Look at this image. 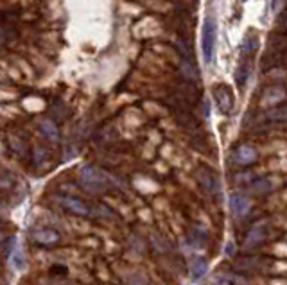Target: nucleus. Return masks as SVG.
<instances>
[{
  "label": "nucleus",
  "instance_id": "nucleus-1",
  "mask_svg": "<svg viewBox=\"0 0 287 285\" xmlns=\"http://www.w3.org/2000/svg\"><path fill=\"white\" fill-rule=\"evenodd\" d=\"M216 40H217V25L216 18L212 14L205 18L203 22V31H201V50H203V60L206 65L214 61V54H216Z\"/></svg>",
  "mask_w": 287,
  "mask_h": 285
},
{
  "label": "nucleus",
  "instance_id": "nucleus-2",
  "mask_svg": "<svg viewBox=\"0 0 287 285\" xmlns=\"http://www.w3.org/2000/svg\"><path fill=\"white\" fill-rule=\"evenodd\" d=\"M79 183L86 190H92V192H101V190L108 187V180L103 174V170H99L93 165L81 167V170H79Z\"/></svg>",
  "mask_w": 287,
  "mask_h": 285
},
{
  "label": "nucleus",
  "instance_id": "nucleus-3",
  "mask_svg": "<svg viewBox=\"0 0 287 285\" xmlns=\"http://www.w3.org/2000/svg\"><path fill=\"white\" fill-rule=\"evenodd\" d=\"M196 178H198L199 185H201V188L205 190L206 194H210V196L219 194L221 181H219V176H217L212 169H208V167H201V169H198V173H196Z\"/></svg>",
  "mask_w": 287,
  "mask_h": 285
},
{
  "label": "nucleus",
  "instance_id": "nucleus-4",
  "mask_svg": "<svg viewBox=\"0 0 287 285\" xmlns=\"http://www.w3.org/2000/svg\"><path fill=\"white\" fill-rule=\"evenodd\" d=\"M214 101H216V106L219 108L221 113L228 115V113L234 109V95H232L230 88L224 85H217L214 86Z\"/></svg>",
  "mask_w": 287,
  "mask_h": 285
},
{
  "label": "nucleus",
  "instance_id": "nucleus-5",
  "mask_svg": "<svg viewBox=\"0 0 287 285\" xmlns=\"http://www.w3.org/2000/svg\"><path fill=\"white\" fill-rule=\"evenodd\" d=\"M58 203H60V206H63L65 210H68L70 214H74V215H81V217H86V215L92 214V210H90L88 204L83 203V201L78 199V197L58 196Z\"/></svg>",
  "mask_w": 287,
  "mask_h": 285
},
{
  "label": "nucleus",
  "instance_id": "nucleus-6",
  "mask_svg": "<svg viewBox=\"0 0 287 285\" xmlns=\"http://www.w3.org/2000/svg\"><path fill=\"white\" fill-rule=\"evenodd\" d=\"M266 237H267V230H266V224H264V222H259V224L252 226L248 235H246V239H244L246 250H253V248H257L259 244H262L264 240H266Z\"/></svg>",
  "mask_w": 287,
  "mask_h": 285
},
{
  "label": "nucleus",
  "instance_id": "nucleus-7",
  "mask_svg": "<svg viewBox=\"0 0 287 285\" xmlns=\"http://www.w3.org/2000/svg\"><path fill=\"white\" fill-rule=\"evenodd\" d=\"M32 240L40 246H52L60 242V233L52 228H38L32 232Z\"/></svg>",
  "mask_w": 287,
  "mask_h": 285
},
{
  "label": "nucleus",
  "instance_id": "nucleus-8",
  "mask_svg": "<svg viewBox=\"0 0 287 285\" xmlns=\"http://www.w3.org/2000/svg\"><path fill=\"white\" fill-rule=\"evenodd\" d=\"M230 210L235 217H244L250 212V201L242 194H232L230 196Z\"/></svg>",
  "mask_w": 287,
  "mask_h": 285
},
{
  "label": "nucleus",
  "instance_id": "nucleus-9",
  "mask_svg": "<svg viewBox=\"0 0 287 285\" xmlns=\"http://www.w3.org/2000/svg\"><path fill=\"white\" fill-rule=\"evenodd\" d=\"M234 158L239 165H250L257 160V151L252 147V145L244 144V145H239L234 153Z\"/></svg>",
  "mask_w": 287,
  "mask_h": 285
},
{
  "label": "nucleus",
  "instance_id": "nucleus-10",
  "mask_svg": "<svg viewBox=\"0 0 287 285\" xmlns=\"http://www.w3.org/2000/svg\"><path fill=\"white\" fill-rule=\"evenodd\" d=\"M250 72H252V63H250L248 60H242L241 63H239L237 70H235V81H237L239 86L246 85V81H248V78H250Z\"/></svg>",
  "mask_w": 287,
  "mask_h": 285
},
{
  "label": "nucleus",
  "instance_id": "nucleus-11",
  "mask_svg": "<svg viewBox=\"0 0 287 285\" xmlns=\"http://www.w3.org/2000/svg\"><path fill=\"white\" fill-rule=\"evenodd\" d=\"M285 99V92L282 88H270V90H266V93H264V104H267V106H273V104H277V102H282Z\"/></svg>",
  "mask_w": 287,
  "mask_h": 285
},
{
  "label": "nucleus",
  "instance_id": "nucleus-12",
  "mask_svg": "<svg viewBox=\"0 0 287 285\" xmlns=\"http://www.w3.org/2000/svg\"><path fill=\"white\" fill-rule=\"evenodd\" d=\"M40 129H42L43 137H47L49 140H60V129H58V126L52 120H43L40 124Z\"/></svg>",
  "mask_w": 287,
  "mask_h": 285
},
{
  "label": "nucleus",
  "instance_id": "nucleus-13",
  "mask_svg": "<svg viewBox=\"0 0 287 285\" xmlns=\"http://www.w3.org/2000/svg\"><path fill=\"white\" fill-rule=\"evenodd\" d=\"M266 119L270 122H285L287 120V106H275V108L267 109Z\"/></svg>",
  "mask_w": 287,
  "mask_h": 285
},
{
  "label": "nucleus",
  "instance_id": "nucleus-14",
  "mask_svg": "<svg viewBox=\"0 0 287 285\" xmlns=\"http://www.w3.org/2000/svg\"><path fill=\"white\" fill-rule=\"evenodd\" d=\"M11 268H13L14 271H22V269H25V255L20 246L13 248V253H11Z\"/></svg>",
  "mask_w": 287,
  "mask_h": 285
},
{
  "label": "nucleus",
  "instance_id": "nucleus-15",
  "mask_svg": "<svg viewBox=\"0 0 287 285\" xmlns=\"http://www.w3.org/2000/svg\"><path fill=\"white\" fill-rule=\"evenodd\" d=\"M192 278L194 280H199L203 278V276L206 275V271H208V262L205 260V258H196L194 262H192Z\"/></svg>",
  "mask_w": 287,
  "mask_h": 285
},
{
  "label": "nucleus",
  "instance_id": "nucleus-16",
  "mask_svg": "<svg viewBox=\"0 0 287 285\" xmlns=\"http://www.w3.org/2000/svg\"><path fill=\"white\" fill-rule=\"evenodd\" d=\"M252 188L255 194H267L273 190V181L267 180V178H264V180H257L255 183L252 185Z\"/></svg>",
  "mask_w": 287,
  "mask_h": 285
},
{
  "label": "nucleus",
  "instance_id": "nucleus-17",
  "mask_svg": "<svg viewBox=\"0 0 287 285\" xmlns=\"http://www.w3.org/2000/svg\"><path fill=\"white\" fill-rule=\"evenodd\" d=\"M181 72H183V75L187 78V81H198V70H196V67L190 63L188 60L183 61V65H181Z\"/></svg>",
  "mask_w": 287,
  "mask_h": 285
},
{
  "label": "nucleus",
  "instance_id": "nucleus-18",
  "mask_svg": "<svg viewBox=\"0 0 287 285\" xmlns=\"http://www.w3.org/2000/svg\"><path fill=\"white\" fill-rule=\"evenodd\" d=\"M257 47H259V43H257V38H253V36H250V38L244 40V43H242V50L244 52H253V50H257Z\"/></svg>",
  "mask_w": 287,
  "mask_h": 285
},
{
  "label": "nucleus",
  "instance_id": "nucleus-19",
  "mask_svg": "<svg viewBox=\"0 0 287 285\" xmlns=\"http://www.w3.org/2000/svg\"><path fill=\"white\" fill-rule=\"evenodd\" d=\"M192 235H194V239H198V240H203V239H206V228L205 226H201V224H196V226H192Z\"/></svg>",
  "mask_w": 287,
  "mask_h": 285
},
{
  "label": "nucleus",
  "instance_id": "nucleus-20",
  "mask_svg": "<svg viewBox=\"0 0 287 285\" xmlns=\"http://www.w3.org/2000/svg\"><path fill=\"white\" fill-rule=\"evenodd\" d=\"M234 253H235V244H228V248H226V255L228 257H234Z\"/></svg>",
  "mask_w": 287,
  "mask_h": 285
},
{
  "label": "nucleus",
  "instance_id": "nucleus-21",
  "mask_svg": "<svg viewBox=\"0 0 287 285\" xmlns=\"http://www.w3.org/2000/svg\"><path fill=\"white\" fill-rule=\"evenodd\" d=\"M0 239H2V233H0Z\"/></svg>",
  "mask_w": 287,
  "mask_h": 285
}]
</instances>
